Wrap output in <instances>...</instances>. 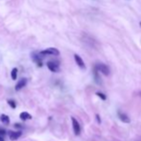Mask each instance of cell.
I'll use <instances>...</instances> for the list:
<instances>
[{"label":"cell","mask_w":141,"mask_h":141,"mask_svg":"<svg viewBox=\"0 0 141 141\" xmlns=\"http://www.w3.org/2000/svg\"><path fill=\"white\" fill-rule=\"evenodd\" d=\"M8 104H9V106L11 107L12 109H16V103L14 100H8Z\"/></svg>","instance_id":"cell-13"},{"label":"cell","mask_w":141,"mask_h":141,"mask_svg":"<svg viewBox=\"0 0 141 141\" xmlns=\"http://www.w3.org/2000/svg\"><path fill=\"white\" fill-rule=\"evenodd\" d=\"M0 120H1V122H2L3 124H5V125H8V124L10 123V118H9V116L6 115V114H1Z\"/></svg>","instance_id":"cell-11"},{"label":"cell","mask_w":141,"mask_h":141,"mask_svg":"<svg viewBox=\"0 0 141 141\" xmlns=\"http://www.w3.org/2000/svg\"><path fill=\"white\" fill-rule=\"evenodd\" d=\"M96 95H97L98 97L101 98V100H103V101H105V100L107 99V97H106V95H105L104 93H102V92H96Z\"/></svg>","instance_id":"cell-14"},{"label":"cell","mask_w":141,"mask_h":141,"mask_svg":"<svg viewBox=\"0 0 141 141\" xmlns=\"http://www.w3.org/2000/svg\"><path fill=\"white\" fill-rule=\"evenodd\" d=\"M118 117H119V119L122 121V122H124V123H130V117L127 115V114L123 113V112H118Z\"/></svg>","instance_id":"cell-9"},{"label":"cell","mask_w":141,"mask_h":141,"mask_svg":"<svg viewBox=\"0 0 141 141\" xmlns=\"http://www.w3.org/2000/svg\"><path fill=\"white\" fill-rule=\"evenodd\" d=\"M15 127L16 128H18V129H21L22 126H20V124H15Z\"/></svg>","instance_id":"cell-15"},{"label":"cell","mask_w":141,"mask_h":141,"mask_svg":"<svg viewBox=\"0 0 141 141\" xmlns=\"http://www.w3.org/2000/svg\"><path fill=\"white\" fill-rule=\"evenodd\" d=\"M47 67L49 68V70L52 71V72H59V70H60V64L58 61H48Z\"/></svg>","instance_id":"cell-4"},{"label":"cell","mask_w":141,"mask_h":141,"mask_svg":"<svg viewBox=\"0 0 141 141\" xmlns=\"http://www.w3.org/2000/svg\"><path fill=\"white\" fill-rule=\"evenodd\" d=\"M96 119L98 120L99 123H101V120H100V116H99V115H96Z\"/></svg>","instance_id":"cell-16"},{"label":"cell","mask_w":141,"mask_h":141,"mask_svg":"<svg viewBox=\"0 0 141 141\" xmlns=\"http://www.w3.org/2000/svg\"><path fill=\"white\" fill-rule=\"evenodd\" d=\"M5 130H0V134H5Z\"/></svg>","instance_id":"cell-17"},{"label":"cell","mask_w":141,"mask_h":141,"mask_svg":"<svg viewBox=\"0 0 141 141\" xmlns=\"http://www.w3.org/2000/svg\"><path fill=\"white\" fill-rule=\"evenodd\" d=\"M19 117H20V119L24 120V121L32 119V115H31L30 113H28V112H26V111H23V112H21V113L19 114Z\"/></svg>","instance_id":"cell-10"},{"label":"cell","mask_w":141,"mask_h":141,"mask_svg":"<svg viewBox=\"0 0 141 141\" xmlns=\"http://www.w3.org/2000/svg\"><path fill=\"white\" fill-rule=\"evenodd\" d=\"M74 59H75V61H76V63L78 64L79 67H81L83 69H86V64H85L83 59H82L79 55H77V54L74 55Z\"/></svg>","instance_id":"cell-7"},{"label":"cell","mask_w":141,"mask_h":141,"mask_svg":"<svg viewBox=\"0 0 141 141\" xmlns=\"http://www.w3.org/2000/svg\"><path fill=\"white\" fill-rule=\"evenodd\" d=\"M95 69L97 71H100L101 73H103L104 75L108 76L109 75V68L108 65L104 64V63H98L96 66H95Z\"/></svg>","instance_id":"cell-2"},{"label":"cell","mask_w":141,"mask_h":141,"mask_svg":"<svg viewBox=\"0 0 141 141\" xmlns=\"http://www.w3.org/2000/svg\"><path fill=\"white\" fill-rule=\"evenodd\" d=\"M0 141H4V138H3L1 135H0Z\"/></svg>","instance_id":"cell-18"},{"label":"cell","mask_w":141,"mask_h":141,"mask_svg":"<svg viewBox=\"0 0 141 141\" xmlns=\"http://www.w3.org/2000/svg\"><path fill=\"white\" fill-rule=\"evenodd\" d=\"M139 94H140V96H141V91H140V92H139Z\"/></svg>","instance_id":"cell-20"},{"label":"cell","mask_w":141,"mask_h":141,"mask_svg":"<svg viewBox=\"0 0 141 141\" xmlns=\"http://www.w3.org/2000/svg\"><path fill=\"white\" fill-rule=\"evenodd\" d=\"M71 121H72V126H73V130H74V133L76 135H79L80 132H81V127L79 122L77 121L74 117H71Z\"/></svg>","instance_id":"cell-5"},{"label":"cell","mask_w":141,"mask_h":141,"mask_svg":"<svg viewBox=\"0 0 141 141\" xmlns=\"http://www.w3.org/2000/svg\"><path fill=\"white\" fill-rule=\"evenodd\" d=\"M139 26H140V27H141V22H140V23H139Z\"/></svg>","instance_id":"cell-19"},{"label":"cell","mask_w":141,"mask_h":141,"mask_svg":"<svg viewBox=\"0 0 141 141\" xmlns=\"http://www.w3.org/2000/svg\"><path fill=\"white\" fill-rule=\"evenodd\" d=\"M21 136V131L20 130H16V131H9V137L12 141H16L17 140L19 137Z\"/></svg>","instance_id":"cell-6"},{"label":"cell","mask_w":141,"mask_h":141,"mask_svg":"<svg viewBox=\"0 0 141 141\" xmlns=\"http://www.w3.org/2000/svg\"><path fill=\"white\" fill-rule=\"evenodd\" d=\"M26 84H27V79L23 78V79H21V80H19V81L17 82V84L16 85V91H18V90L22 89L23 87L26 86Z\"/></svg>","instance_id":"cell-8"},{"label":"cell","mask_w":141,"mask_h":141,"mask_svg":"<svg viewBox=\"0 0 141 141\" xmlns=\"http://www.w3.org/2000/svg\"><path fill=\"white\" fill-rule=\"evenodd\" d=\"M31 57H32L33 60L38 64V66H42V56L38 53V52H33L31 54Z\"/></svg>","instance_id":"cell-3"},{"label":"cell","mask_w":141,"mask_h":141,"mask_svg":"<svg viewBox=\"0 0 141 141\" xmlns=\"http://www.w3.org/2000/svg\"><path fill=\"white\" fill-rule=\"evenodd\" d=\"M39 54L41 55L42 57L46 56V55H52V56H59L60 55V51L57 48H54V47H50V48H47L39 52Z\"/></svg>","instance_id":"cell-1"},{"label":"cell","mask_w":141,"mask_h":141,"mask_svg":"<svg viewBox=\"0 0 141 141\" xmlns=\"http://www.w3.org/2000/svg\"><path fill=\"white\" fill-rule=\"evenodd\" d=\"M17 68H13V70L11 72V76H12V79L13 80H16V78H17Z\"/></svg>","instance_id":"cell-12"}]
</instances>
